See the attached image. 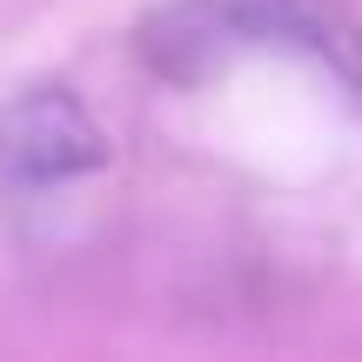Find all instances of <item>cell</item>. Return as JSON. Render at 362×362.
Returning a JSON list of instances; mask_svg holds the SVG:
<instances>
[{
    "instance_id": "1",
    "label": "cell",
    "mask_w": 362,
    "mask_h": 362,
    "mask_svg": "<svg viewBox=\"0 0 362 362\" xmlns=\"http://www.w3.org/2000/svg\"><path fill=\"white\" fill-rule=\"evenodd\" d=\"M255 47L309 54L362 94V27L336 0H168L141 27V54L175 81H202Z\"/></svg>"
},
{
    "instance_id": "2",
    "label": "cell",
    "mask_w": 362,
    "mask_h": 362,
    "mask_svg": "<svg viewBox=\"0 0 362 362\" xmlns=\"http://www.w3.org/2000/svg\"><path fill=\"white\" fill-rule=\"evenodd\" d=\"M101 161H107V141H101V128H94V115L81 107L74 88L34 81L13 101H0V188L7 194L34 202V194L74 188Z\"/></svg>"
}]
</instances>
